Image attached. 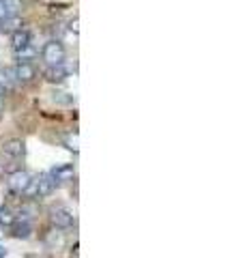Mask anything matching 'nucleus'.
<instances>
[{"label": "nucleus", "mask_w": 245, "mask_h": 258, "mask_svg": "<svg viewBox=\"0 0 245 258\" xmlns=\"http://www.w3.org/2000/svg\"><path fill=\"white\" fill-rule=\"evenodd\" d=\"M56 183L54 176L50 172L45 174H39L35 181H30V187L26 189V194H32V196H50V194L56 189Z\"/></svg>", "instance_id": "nucleus-1"}, {"label": "nucleus", "mask_w": 245, "mask_h": 258, "mask_svg": "<svg viewBox=\"0 0 245 258\" xmlns=\"http://www.w3.org/2000/svg\"><path fill=\"white\" fill-rule=\"evenodd\" d=\"M43 60L47 62V67H54V64H63L65 60V47L58 39H52L47 41L43 47Z\"/></svg>", "instance_id": "nucleus-2"}, {"label": "nucleus", "mask_w": 245, "mask_h": 258, "mask_svg": "<svg viewBox=\"0 0 245 258\" xmlns=\"http://www.w3.org/2000/svg\"><path fill=\"white\" fill-rule=\"evenodd\" d=\"M50 220H52V224L58 230H65V228H71L73 222H76V217H73V213L69 211V209L60 207V209H54L52 215H50Z\"/></svg>", "instance_id": "nucleus-3"}, {"label": "nucleus", "mask_w": 245, "mask_h": 258, "mask_svg": "<svg viewBox=\"0 0 245 258\" xmlns=\"http://www.w3.org/2000/svg\"><path fill=\"white\" fill-rule=\"evenodd\" d=\"M30 181H32V176L26 170H18V172H13L9 176V187L15 194H22V191H26L30 187Z\"/></svg>", "instance_id": "nucleus-4"}, {"label": "nucleus", "mask_w": 245, "mask_h": 258, "mask_svg": "<svg viewBox=\"0 0 245 258\" xmlns=\"http://www.w3.org/2000/svg\"><path fill=\"white\" fill-rule=\"evenodd\" d=\"M24 151H26V144H24V140H20V138L3 142V155L9 157V159H20L24 155Z\"/></svg>", "instance_id": "nucleus-5"}, {"label": "nucleus", "mask_w": 245, "mask_h": 258, "mask_svg": "<svg viewBox=\"0 0 245 258\" xmlns=\"http://www.w3.org/2000/svg\"><path fill=\"white\" fill-rule=\"evenodd\" d=\"M11 76L18 80V82L26 84V82H30V80L37 76V71H35V67H32L30 62H18V67L11 71Z\"/></svg>", "instance_id": "nucleus-6"}, {"label": "nucleus", "mask_w": 245, "mask_h": 258, "mask_svg": "<svg viewBox=\"0 0 245 258\" xmlns=\"http://www.w3.org/2000/svg\"><path fill=\"white\" fill-rule=\"evenodd\" d=\"M11 43H13V50H15V52L22 50V47H26V45L30 43V32L24 30V28L15 30L13 35H11Z\"/></svg>", "instance_id": "nucleus-7"}, {"label": "nucleus", "mask_w": 245, "mask_h": 258, "mask_svg": "<svg viewBox=\"0 0 245 258\" xmlns=\"http://www.w3.org/2000/svg\"><path fill=\"white\" fill-rule=\"evenodd\" d=\"M45 76H47L50 82H63V80H67L69 74H67V69H65L63 64H54V67H47Z\"/></svg>", "instance_id": "nucleus-8"}, {"label": "nucleus", "mask_w": 245, "mask_h": 258, "mask_svg": "<svg viewBox=\"0 0 245 258\" xmlns=\"http://www.w3.org/2000/svg\"><path fill=\"white\" fill-rule=\"evenodd\" d=\"M54 176V181L56 183H63V181H69L71 176H73V166H60V168H54V170L50 172Z\"/></svg>", "instance_id": "nucleus-9"}, {"label": "nucleus", "mask_w": 245, "mask_h": 258, "mask_svg": "<svg viewBox=\"0 0 245 258\" xmlns=\"http://www.w3.org/2000/svg\"><path fill=\"white\" fill-rule=\"evenodd\" d=\"M22 28V20L18 18V15H9V18H5L3 22H0V30H7V32H15Z\"/></svg>", "instance_id": "nucleus-10"}, {"label": "nucleus", "mask_w": 245, "mask_h": 258, "mask_svg": "<svg viewBox=\"0 0 245 258\" xmlns=\"http://www.w3.org/2000/svg\"><path fill=\"white\" fill-rule=\"evenodd\" d=\"M0 3H3L7 15H18L22 11V0H0Z\"/></svg>", "instance_id": "nucleus-11"}, {"label": "nucleus", "mask_w": 245, "mask_h": 258, "mask_svg": "<svg viewBox=\"0 0 245 258\" xmlns=\"http://www.w3.org/2000/svg\"><path fill=\"white\" fill-rule=\"evenodd\" d=\"M30 58H35V47H32V43H28L26 47L18 50V60L20 62H28Z\"/></svg>", "instance_id": "nucleus-12"}, {"label": "nucleus", "mask_w": 245, "mask_h": 258, "mask_svg": "<svg viewBox=\"0 0 245 258\" xmlns=\"http://www.w3.org/2000/svg\"><path fill=\"white\" fill-rule=\"evenodd\" d=\"M13 213H11V209L9 207H3L0 209V226H11L13 224Z\"/></svg>", "instance_id": "nucleus-13"}, {"label": "nucleus", "mask_w": 245, "mask_h": 258, "mask_svg": "<svg viewBox=\"0 0 245 258\" xmlns=\"http://www.w3.org/2000/svg\"><path fill=\"white\" fill-rule=\"evenodd\" d=\"M13 235L18 237V239H26V237L30 235V224H28V222H22V224L18 226V228H15Z\"/></svg>", "instance_id": "nucleus-14"}, {"label": "nucleus", "mask_w": 245, "mask_h": 258, "mask_svg": "<svg viewBox=\"0 0 245 258\" xmlns=\"http://www.w3.org/2000/svg\"><path fill=\"white\" fill-rule=\"evenodd\" d=\"M47 243L50 245H63V235L60 232H56V230H52L50 237H47Z\"/></svg>", "instance_id": "nucleus-15"}, {"label": "nucleus", "mask_w": 245, "mask_h": 258, "mask_svg": "<svg viewBox=\"0 0 245 258\" xmlns=\"http://www.w3.org/2000/svg\"><path fill=\"white\" fill-rule=\"evenodd\" d=\"M65 144H67V149L78 151V134H69L67 138H65Z\"/></svg>", "instance_id": "nucleus-16"}, {"label": "nucleus", "mask_w": 245, "mask_h": 258, "mask_svg": "<svg viewBox=\"0 0 245 258\" xmlns=\"http://www.w3.org/2000/svg\"><path fill=\"white\" fill-rule=\"evenodd\" d=\"M5 18H9V15H7V11H5V7H3V3H0V22H3Z\"/></svg>", "instance_id": "nucleus-17"}, {"label": "nucleus", "mask_w": 245, "mask_h": 258, "mask_svg": "<svg viewBox=\"0 0 245 258\" xmlns=\"http://www.w3.org/2000/svg\"><path fill=\"white\" fill-rule=\"evenodd\" d=\"M3 101H5V97H3V88H0V108H3Z\"/></svg>", "instance_id": "nucleus-18"}, {"label": "nucleus", "mask_w": 245, "mask_h": 258, "mask_svg": "<svg viewBox=\"0 0 245 258\" xmlns=\"http://www.w3.org/2000/svg\"><path fill=\"white\" fill-rule=\"evenodd\" d=\"M5 254H7V249H5V247H3V245H0V258H3V256H5Z\"/></svg>", "instance_id": "nucleus-19"}]
</instances>
